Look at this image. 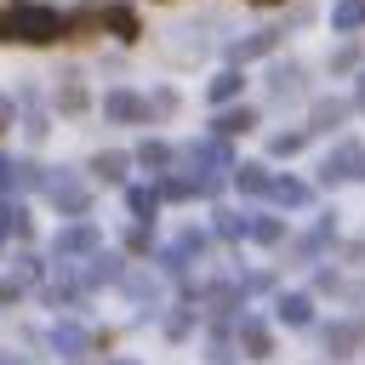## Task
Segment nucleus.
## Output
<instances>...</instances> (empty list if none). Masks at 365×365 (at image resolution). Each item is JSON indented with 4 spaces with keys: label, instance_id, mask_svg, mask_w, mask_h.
<instances>
[{
    "label": "nucleus",
    "instance_id": "obj_5",
    "mask_svg": "<svg viewBox=\"0 0 365 365\" xmlns=\"http://www.w3.org/2000/svg\"><path fill=\"white\" fill-rule=\"evenodd\" d=\"M97 171H103V177H125V160H120V154H103Z\"/></svg>",
    "mask_w": 365,
    "mask_h": 365
},
{
    "label": "nucleus",
    "instance_id": "obj_7",
    "mask_svg": "<svg viewBox=\"0 0 365 365\" xmlns=\"http://www.w3.org/2000/svg\"><path fill=\"white\" fill-rule=\"evenodd\" d=\"M11 171H17V165H11V160H0V188L11 182Z\"/></svg>",
    "mask_w": 365,
    "mask_h": 365
},
{
    "label": "nucleus",
    "instance_id": "obj_1",
    "mask_svg": "<svg viewBox=\"0 0 365 365\" xmlns=\"http://www.w3.org/2000/svg\"><path fill=\"white\" fill-rule=\"evenodd\" d=\"M57 34H63V17L46 6H11L0 17V40H17V46H51Z\"/></svg>",
    "mask_w": 365,
    "mask_h": 365
},
{
    "label": "nucleus",
    "instance_id": "obj_2",
    "mask_svg": "<svg viewBox=\"0 0 365 365\" xmlns=\"http://www.w3.org/2000/svg\"><path fill=\"white\" fill-rule=\"evenodd\" d=\"M103 23H108V29L120 34V40H137V17H131L125 6H114V11H103Z\"/></svg>",
    "mask_w": 365,
    "mask_h": 365
},
{
    "label": "nucleus",
    "instance_id": "obj_4",
    "mask_svg": "<svg viewBox=\"0 0 365 365\" xmlns=\"http://www.w3.org/2000/svg\"><path fill=\"white\" fill-rule=\"evenodd\" d=\"M359 17H365V6H354V0H348V6H336V23H342V29H354Z\"/></svg>",
    "mask_w": 365,
    "mask_h": 365
},
{
    "label": "nucleus",
    "instance_id": "obj_3",
    "mask_svg": "<svg viewBox=\"0 0 365 365\" xmlns=\"http://www.w3.org/2000/svg\"><path fill=\"white\" fill-rule=\"evenodd\" d=\"M86 245H91V228H68L63 234V251H86Z\"/></svg>",
    "mask_w": 365,
    "mask_h": 365
},
{
    "label": "nucleus",
    "instance_id": "obj_6",
    "mask_svg": "<svg viewBox=\"0 0 365 365\" xmlns=\"http://www.w3.org/2000/svg\"><path fill=\"white\" fill-rule=\"evenodd\" d=\"M234 86H240V74H222V80H211V97H234Z\"/></svg>",
    "mask_w": 365,
    "mask_h": 365
}]
</instances>
